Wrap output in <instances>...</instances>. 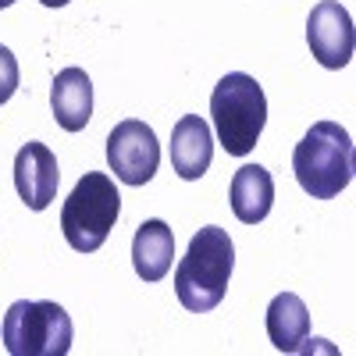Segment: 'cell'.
Instances as JSON below:
<instances>
[{"mask_svg":"<svg viewBox=\"0 0 356 356\" xmlns=\"http://www.w3.org/2000/svg\"><path fill=\"white\" fill-rule=\"evenodd\" d=\"M235 267V246L228 239V232L218 225L200 228L193 239L186 257L175 267V296L178 303L193 314H207L214 310L225 292H228V278Z\"/></svg>","mask_w":356,"mask_h":356,"instance_id":"obj_1","label":"cell"},{"mask_svg":"<svg viewBox=\"0 0 356 356\" xmlns=\"http://www.w3.org/2000/svg\"><path fill=\"white\" fill-rule=\"evenodd\" d=\"M211 118L225 150L246 157L267 125V97L260 82L246 72H228L211 93Z\"/></svg>","mask_w":356,"mask_h":356,"instance_id":"obj_3","label":"cell"},{"mask_svg":"<svg viewBox=\"0 0 356 356\" xmlns=\"http://www.w3.org/2000/svg\"><path fill=\"white\" fill-rule=\"evenodd\" d=\"M310 335V310L296 292H278L267 307V339L282 353H296Z\"/></svg>","mask_w":356,"mask_h":356,"instance_id":"obj_13","label":"cell"},{"mask_svg":"<svg viewBox=\"0 0 356 356\" xmlns=\"http://www.w3.org/2000/svg\"><path fill=\"white\" fill-rule=\"evenodd\" d=\"M307 43L324 68H346L353 61L356 47V29L353 15L339 4V0H321L307 18Z\"/></svg>","mask_w":356,"mask_h":356,"instance_id":"obj_7","label":"cell"},{"mask_svg":"<svg viewBox=\"0 0 356 356\" xmlns=\"http://www.w3.org/2000/svg\"><path fill=\"white\" fill-rule=\"evenodd\" d=\"M300 189L314 200H335L353 182V139L335 122H317L292 150Z\"/></svg>","mask_w":356,"mask_h":356,"instance_id":"obj_2","label":"cell"},{"mask_svg":"<svg viewBox=\"0 0 356 356\" xmlns=\"http://www.w3.org/2000/svg\"><path fill=\"white\" fill-rule=\"evenodd\" d=\"M43 8H65V4H72V0H40Z\"/></svg>","mask_w":356,"mask_h":356,"instance_id":"obj_15","label":"cell"},{"mask_svg":"<svg viewBox=\"0 0 356 356\" xmlns=\"http://www.w3.org/2000/svg\"><path fill=\"white\" fill-rule=\"evenodd\" d=\"M18 89V61L8 47H0V104H8Z\"/></svg>","mask_w":356,"mask_h":356,"instance_id":"obj_14","label":"cell"},{"mask_svg":"<svg viewBox=\"0 0 356 356\" xmlns=\"http://www.w3.org/2000/svg\"><path fill=\"white\" fill-rule=\"evenodd\" d=\"M122 214V193L104 171H86L61 207V232L72 250L97 253Z\"/></svg>","mask_w":356,"mask_h":356,"instance_id":"obj_4","label":"cell"},{"mask_svg":"<svg viewBox=\"0 0 356 356\" xmlns=\"http://www.w3.org/2000/svg\"><path fill=\"white\" fill-rule=\"evenodd\" d=\"M15 4V0H0V11H4V8H11Z\"/></svg>","mask_w":356,"mask_h":356,"instance_id":"obj_16","label":"cell"},{"mask_svg":"<svg viewBox=\"0 0 356 356\" xmlns=\"http://www.w3.org/2000/svg\"><path fill=\"white\" fill-rule=\"evenodd\" d=\"M214 157V136L211 125L203 122L200 114H182L171 129V168L178 178L196 182L207 175Z\"/></svg>","mask_w":356,"mask_h":356,"instance_id":"obj_9","label":"cell"},{"mask_svg":"<svg viewBox=\"0 0 356 356\" xmlns=\"http://www.w3.org/2000/svg\"><path fill=\"white\" fill-rule=\"evenodd\" d=\"M0 335L11 356H65L72 349L75 328L65 307L50 300H18L8 307Z\"/></svg>","mask_w":356,"mask_h":356,"instance_id":"obj_5","label":"cell"},{"mask_svg":"<svg viewBox=\"0 0 356 356\" xmlns=\"http://www.w3.org/2000/svg\"><path fill=\"white\" fill-rule=\"evenodd\" d=\"M107 164L125 186H146L161 168V143L154 129L139 118L118 122L107 136Z\"/></svg>","mask_w":356,"mask_h":356,"instance_id":"obj_6","label":"cell"},{"mask_svg":"<svg viewBox=\"0 0 356 356\" xmlns=\"http://www.w3.org/2000/svg\"><path fill=\"white\" fill-rule=\"evenodd\" d=\"M57 186H61V168L50 146L43 143H25L15 154V189L18 200L29 211H47L57 200Z\"/></svg>","mask_w":356,"mask_h":356,"instance_id":"obj_8","label":"cell"},{"mask_svg":"<svg viewBox=\"0 0 356 356\" xmlns=\"http://www.w3.org/2000/svg\"><path fill=\"white\" fill-rule=\"evenodd\" d=\"M228 203L235 218L243 225H257L271 214L275 207V178L260 164H243L232 175V189H228Z\"/></svg>","mask_w":356,"mask_h":356,"instance_id":"obj_11","label":"cell"},{"mask_svg":"<svg viewBox=\"0 0 356 356\" xmlns=\"http://www.w3.org/2000/svg\"><path fill=\"white\" fill-rule=\"evenodd\" d=\"M171 260H175V232L161 218L143 221L136 228V239H132L136 275L143 282H161L171 271Z\"/></svg>","mask_w":356,"mask_h":356,"instance_id":"obj_12","label":"cell"},{"mask_svg":"<svg viewBox=\"0 0 356 356\" xmlns=\"http://www.w3.org/2000/svg\"><path fill=\"white\" fill-rule=\"evenodd\" d=\"M50 107L54 122L65 132H82L93 118V82L82 68H65L54 75L50 86Z\"/></svg>","mask_w":356,"mask_h":356,"instance_id":"obj_10","label":"cell"}]
</instances>
